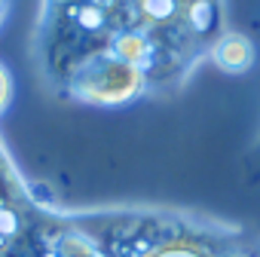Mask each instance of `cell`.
<instances>
[{
    "label": "cell",
    "mask_w": 260,
    "mask_h": 257,
    "mask_svg": "<svg viewBox=\"0 0 260 257\" xmlns=\"http://www.w3.org/2000/svg\"><path fill=\"white\" fill-rule=\"evenodd\" d=\"M226 31V0H40L31 58L58 101L110 110L181 95Z\"/></svg>",
    "instance_id": "cell-1"
},
{
    "label": "cell",
    "mask_w": 260,
    "mask_h": 257,
    "mask_svg": "<svg viewBox=\"0 0 260 257\" xmlns=\"http://www.w3.org/2000/svg\"><path fill=\"white\" fill-rule=\"evenodd\" d=\"M19 257H260V230L187 205L43 199Z\"/></svg>",
    "instance_id": "cell-2"
},
{
    "label": "cell",
    "mask_w": 260,
    "mask_h": 257,
    "mask_svg": "<svg viewBox=\"0 0 260 257\" xmlns=\"http://www.w3.org/2000/svg\"><path fill=\"white\" fill-rule=\"evenodd\" d=\"M43 199L31 190L16 156L0 138V257H16Z\"/></svg>",
    "instance_id": "cell-3"
},
{
    "label": "cell",
    "mask_w": 260,
    "mask_h": 257,
    "mask_svg": "<svg viewBox=\"0 0 260 257\" xmlns=\"http://www.w3.org/2000/svg\"><path fill=\"white\" fill-rule=\"evenodd\" d=\"M214 68H220L223 74H245L251 71L254 65V43L245 37V34H236V31H226L217 46L211 49V58H208Z\"/></svg>",
    "instance_id": "cell-4"
},
{
    "label": "cell",
    "mask_w": 260,
    "mask_h": 257,
    "mask_svg": "<svg viewBox=\"0 0 260 257\" xmlns=\"http://www.w3.org/2000/svg\"><path fill=\"white\" fill-rule=\"evenodd\" d=\"M13 98H16V80H13V74H10L7 65H0V116L10 110Z\"/></svg>",
    "instance_id": "cell-5"
},
{
    "label": "cell",
    "mask_w": 260,
    "mask_h": 257,
    "mask_svg": "<svg viewBox=\"0 0 260 257\" xmlns=\"http://www.w3.org/2000/svg\"><path fill=\"white\" fill-rule=\"evenodd\" d=\"M10 10H13V0H0V28L7 25V19H10Z\"/></svg>",
    "instance_id": "cell-6"
},
{
    "label": "cell",
    "mask_w": 260,
    "mask_h": 257,
    "mask_svg": "<svg viewBox=\"0 0 260 257\" xmlns=\"http://www.w3.org/2000/svg\"><path fill=\"white\" fill-rule=\"evenodd\" d=\"M254 163L260 166V141H257V147H254Z\"/></svg>",
    "instance_id": "cell-7"
}]
</instances>
